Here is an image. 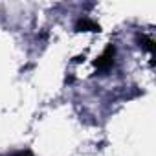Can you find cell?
<instances>
[{
	"label": "cell",
	"instance_id": "obj_1",
	"mask_svg": "<svg viewBox=\"0 0 156 156\" xmlns=\"http://www.w3.org/2000/svg\"><path fill=\"white\" fill-rule=\"evenodd\" d=\"M112 62H114V48L110 46V48H107V51L96 61V66H98L99 70H107V68H110Z\"/></svg>",
	"mask_w": 156,
	"mask_h": 156
},
{
	"label": "cell",
	"instance_id": "obj_2",
	"mask_svg": "<svg viewBox=\"0 0 156 156\" xmlns=\"http://www.w3.org/2000/svg\"><path fill=\"white\" fill-rule=\"evenodd\" d=\"M19 156H31L30 152H22V154H19Z\"/></svg>",
	"mask_w": 156,
	"mask_h": 156
}]
</instances>
